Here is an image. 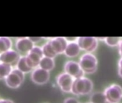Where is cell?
Listing matches in <instances>:
<instances>
[{
	"mask_svg": "<svg viewBox=\"0 0 122 103\" xmlns=\"http://www.w3.org/2000/svg\"><path fill=\"white\" fill-rule=\"evenodd\" d=\"M93 89V82L86 77L75 79L72 85L71 92L76 95L89 94Z\"/></svg>",
	"mask_w": 122,
	"mask_h": 103,
	"instance_id": "obj_1",
	"label": "cell"
},
{
	"mask_svg": "<svg viewBox=\"0 0 122 103\" xmlns=\"http://www.w3.org/2000/svg\"><path fill=\"white\" fill-rule=\"evenodd\" d=\"M97 65L98 62L96 57L91 53L83 55L79 62V65L81 70L86 74L94 73L97 70Z\"/></svg>",
	"mask_w": 122,
	"mask_h": 103,
	"instance_id": "obj_2",
	"label": "cell"
},
{
	"mask_svg": "<svg viewBox=\"0 0 122 103\" xmlns=\"http://www.w3.org/2000/svg\"><path fill=\"white\" fill-rule=\"evenodd\" d=\"M24 80L25 74L17 69H13L9 75L5 78V82L9 87L16 89L21 86L24 82Z\"/></svg>",
	"mask_w": 122,
	"mask_h": 103,
	"instance_id": "obj_3",
	"label": "cell"
},
{
	"mask_svg": "<svg viewBox=\"0 0 122 103\" xmlns=\"http://www.w3.org/2000/svg\"><path fill=\"white\" fill-rule=\"evenodd\" d=\"M25 57L28 65L32 70L38 67L41 59L43 57L42 48L37 46H35L30 52L25 55Z\"/></svg>",
	"mask_w": 122,
	"mask_h": 103,
	"instance_id": "obj_4",
	"label": "cell"
},
{
	"mask_svg": "<svg viewBox=\"0 0 122 103\" xmlns=\"http://www.w3.org/2000/svg\"><path fill=\"white\" fill-rule=\"evenodd\" d=\"M104 94L108 103H118L122 99V88L117 84H112L105 89Z\"/></svg>",
	"mask_w": 122,
	"mask_h": 103,
	"instance_id": "obj_5",
	"label": "cell"
},
{
	"mask_svg": "<svg viewBox=\"0 0 122 103\" xmlns=\"http://www.w3.org/2000/svg\"><path fill=\"white\" fill-rule=\"evenodd\" d=\"M77 43L81 49H83L88 53L95 51L98 47L97 38L93 37H81L77 39Z\"/></svg>",
	"mask_w": 122,
	"mask_h": 103,
	"instance_id": "obj_6",
	"label": "cell"
},
{
	"mask_svg": "<svg viewBox=\"0 0 122 103\" xmlns=\"http://www.w3.org/2000/svg\"><path fill=\"white\" fill-rule=\"evenodd\" d=\"M21 56L18 52L14 49H10L6 52L0 55V62L10 65L12 67L17 66Z\"/></svg>",
	"mask_w": 122,
	"mask_h": 103,
	"instance_id": "obj_7",
	"label": "cell"
},
{
	"mask_svg": "<svg viewBox=\"0 0 122 103\" xmlns=\"http://www.w3.org/2000/svg\"><path fill=\"white\" fill-rule=\"evenodd\" d=\"M65 72L71 76L73 79L83 77L84 72L81 70L79 63L75 61H68L64 66Z\"/></svg>",
	"mask_w": 122,
	"mask_h": 103,
	"instance_id": "obj_8",
	"label": "cell"
},
{
	"mask_svg": "<svg viewBox=\"0 0 122 103\" xmlns=\"http://www.w3.org/2000/svg\"><path fill=\"white\" fill-rule=\"evenodd\" d=\"M74 79L66 72L60 74L57 77V83L59 87L64 92H71Z\"/></svg>",
	"mask_w": 122,
	"mask_h": 103,
	"instance_id": "obj_9",
	"label": "cell"
},
{
	"mask_svg": "<svg viewBox=\"0 0 122 103\" xmlns=\"http://www.w3.org/2000/svg\"><path fill=\"white\" fill-rule=\"evenodd\" d=\"M52 47L54 52L57 55L60 54L64 53L66 48L67 47L68 42L65 37H57L51 39L48 41Z\"/></svg>",
	"mask_w": 122,
	"mask_h": 103,
	"instance_id": "obj_10",
	"label": "cell"
},
{
	"mask_svg": "<svg viewBox=\"0 0 122 103\" xmlns=\"http://www.w3.org/2000/svg\"><path fill=\"white\" fill-rule=\"evenodd\" d=\"M32 80L37 84H46L50 79V72L40 67L34 69L31 74Z\"/></svg>",
	"mask_w": 122,
	"mask_h": 103,
	"instance_id": "obj_11",
	"label": "cell"
},
{
	"mask_svg": "<svg viewBox=\"0 0 122 103\" xmlns=\"http://www.w3.org/2000/svg\"><path fill=\"white\" fill-rule=\"evenodd\" d=\"M34 47V44L29 39L28 37L20 38L16 42V48L18 52L26 55L32 50Z\"/></svg>",
	"mask_w": 122,
	"mask_h": 103,
	"instance_id": "obj_12",
	"label": "cell"
},
{
	"mask_svg": "<svg viewBox=\"0 0 122 103\" xmlns=\"http://www.w3.org/2000/svg\"><path fill=\"white\" fill-rule=\"evenodd\" d=\"M81 52V49L78 44L77 42H69L67 44V47L66 48V50L64 52V54L71 58H73L77 57Z\"/></svg>",
	"mask_w": 122,
	"mask_h": 103,
	"instance_id": "obj_13",
	"label": "cell"
},
{
	"mask_svg": "<svg viewBox=\"0 0 122 103\" xmlns=\"http://www.w3.org/2000/svg\"><path fill=\"white\" fill-rule=\"evenodd\" d=\"M38 67L44 70H46L47 72H50V70H53L55 67V60L54 59L52 58L43 57L39 63Z\"/></svg>",
	"mask_w": 122,
	"mask_h": 103,
	"instance_id": "obj_14",
	"label": "cell"
},
{
	"mask_svg": "<svg viewBox=\"0 0 122 103\" xmlns=\"http://www.w3.org/2000/svg\"><path fill=\"white\" fill-rule=\"evenodd\" d=\"M12 46V40L6 37H0V55L11 49Z\"/></svg>",
	"mask_w": 122,
	"mask_h": 103,
	"instance_id": "obj_15",
	"label": "cell"
},
{
	"mask_svg": "<svg viewBox=\"0 0 122 103\" xmlns=\"http://www.w3.org/2000/svg\"><path fill=\"white\" fill-rule=\"evenodd\" d=\"M17 69L18 70H20V72H22L23 74L25 73H29L30 72H32L33 70L28 65L27 60H26V57L23 56L21 57L17 65Z\"/></svg>",
	"mask_w": 122,
	"mask_h": 103,
	"instance_id": "obj_16",
	"label": "cell"
},
{
	"mask_svg": "<svg viewBox=\"0 0 122 103\" xmlns=\"http://www.w3.org/2000/svg\"><path fill=\"white\" fill-rule=\"evenodd\" d=\"M106 98L104 92H97L91 96V103H106Z\"/></svg>",
	"mask_w": 122,
	"mask_h": 103,
	"instance_id": "obj_17",
	"label": "cell"
},
{
	"mask_svg": "<svg viewBox=\"0 0 122 103\" xmlns=\"http://www.w3.org/2000/svg\"><path fill=\"white\" fill-rule=\"evenodd\" d=\"M12 70V67L5 63L0 62V80H5Z\"/></svg>",
	"mask_w": 122,
	"mask_h": 103,
	"instance_id": "obj_18",
	"label": "cell"
},
{
	"mask_svg": "<svg viewBox=\"0 0 122 103\" xmlns=\"http://www.w3.org/2000/svg\"><path fill=\"white\" fill-rule=\"evenodd\" d=\"M42 51L43 57L54 59V57H55L57 56V55L53 52V50H52V47H50V44L48 42L42 46Z\"/></svg>",
	"mask_w": 122,
	"mask_h": 103,
	"instance_id": "obj_19",
	"label": "cell"
},
{
	"mask_svg": "<svg viewBox=\"0 0 122 103\" xmlns=\"http://www.w3.org/2000/svg\"><path fill=\"white\" fill-rule=\"evenodd\" d=\"M106 43L110 47H114L119 44L121 39L118 37H108L104 38Z\"/></svg>",
	"mask_w": 122,
	"mask_h": 103,
	"instance_id": "obj_20",
	"label": "cell"
},
{
	"mask_svg": "<svg viewBox=\"0 0 122 103\" xmlns=\"http://www.w3.org/2000/svg\"><path fill=\"white\" fill-rule=\"evenodd\" d=\"M29 38V39L33 43V44H35V43H37V42H40V41H42V39H43V37H28Z\"/></svg>",
	"mask_w": 122,
	"mask_h": 103,
	"instance_id": "obj_21",
	"label": "cell"
},
{
	"mask_svg": "<svg viewBox=\"0 0 122 103\" xmlns=\"http://www.w3.org/2000/svg\"><path fill=\"white\" fill-rule=\"evenodd\" d=\"M64 103H80V102L76 99H75V98L69 97V98H67L64 101Z\"/></svg>",
	"mask_w": 122,
	"mask_h": 103,
	"instance_id": "obj_22",
	"label": "cell"
},
{
	"mask_svg": "<svg viewBox=\"0 0 122 103\" xmlns=\"http://www.w3.org/2000/svg\"><path fill=\"white\" fill-rule=\"evenodd\" d=\"M118 50H119V54H120V55L122 57V40L120 42V43L118 44Z\"/></svg>",
	"mask_w": 122,
	"mask_h": 103,
	"instance_id": "obj_23",
	"label": "cell"
},
{
	"mask_svg": "<svg viewBox=\"0 0 122 103\" xmlns=\"http://www.w3.org/2000/svg\"><path fill=\"white\" fill-rule=\"evenodd\" d=\"M0 103H14L10 99H0Z\"/></svg>",
	"mask_w": 122,
	"mask_h": 103,
	"instance_id": "obj_24",
	"label": "cell"
},
{
	"mask_svg": "<svg viewBox=\"0 0 122 103\" xmlns=\"http://www.w3.org/2000/svg\"><path fill=\"white\" fill-rule=\"evenodd\" d=\"M65 38H66V40H68V41H70L71 42H75L76 39H78V38H76V37H65Z\"/></svg>",
	"mask_w": 122,
	"mask_h": 103,
	"instance_id": "obj_25",
	"label": "cell"
},
{
	"mask_svg": "<svg viewBox=\"0 0 122 103\" xmlns=\"http://www.w3.org/2000/svg\"><path fill=\"white\" fill-rule=\"evenodd\" d=\"M118 70L122 71V57L118 62Z\"/></svg>",
	"mask_w": 122,
	"mask_h": 103,
	"instance_id": "obj_26",
	"label": "cell"
},
{
	"mask_svg": "<svg viewBox=\"0 0 122 103\" xmlns=\"http://www.w3.org/2000/svg\"><path fill=\"white\" fill-rule=\"evenodd\" d=\"M90 103H91V102H90Z\"/></svg>",
	"mask_w": 122,
	"mask_h": 103,
	"instance_id": "obj_27",
	"label": "cell"
}]
</instances>
